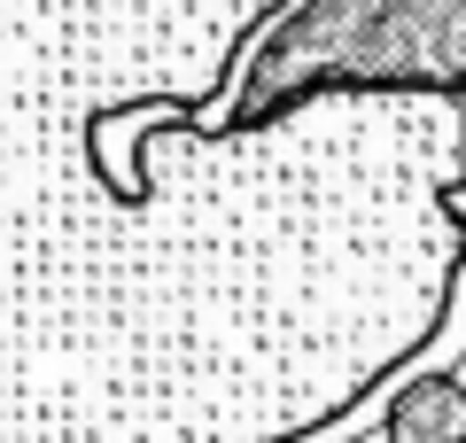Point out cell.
<instances>
[{
  "label": "cell",
  "mask_w": 466,
  "mask_h": 443,
  "mask_svg": "<svg viewBox=\"0 0 466 443\" xmlns=\"http://www.w3.org/2000/svg\"><path fill=\"white\" fill-rule=\"evenodd\" d=\"M381 443H459V366H443L435 381H412V389L389 397Z\"/></svg>",
  "instance_id": "1"
},
{
  "label": "cell",
  "mask_w": 466,
  "mask_h": 443,
  "mask_svg": "<svg viewBox=\"0 0 466 443\" xmlns=\"http://www.w3.org/2000/svg\"><path fill=\"white\" fill-rule=\"evenodd\" d=\"M350 443H381V420H373V428H350Z\"/></svg>",
  "instance_id": "2"
}]
</instances>
